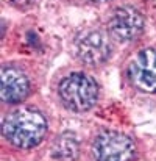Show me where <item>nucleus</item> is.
I'll use <instances>...</instances> for the list:
<instances>
[{
  "mask_svg": "<svg viewBox=\"0 0 156 161\" xmlns=\"http://www.w3.org/2000/svg\"><path fill=\"white\" fill-rule=\"evenodd\" d=\"M50 99L70 114H88L102 100V85L94 72L77 64L59 67L50 78Z\"/></svg>",
  "mask_w": 156,
  "mask_h": 161,
  "instance_id": "1",
  "label": "nucleus"
},
{
  "mask_svg": "<svg viewBox=\"0 0 156 161\" xmlns=\"http://www.w3.org/2000/svg\"><path fill=\"white\" fill-rule=\"evenodd\" d=\"M50 111L41 102L13 107L2 119V139L16 150H33L50 135Z\"/></svg>",
  "mask_w": 156,
  "mask_h": 161,
  "instance_id": "2",
  "label": "nucleus"
},
{
  "mask_svg": "<svg viewBox=\"0 0 156 161\" xmlns=\"http://www.w3.org/2000/svg\"><path fill=\"white\" fill-rule=\"evenodd\" d=\"M117 44L102 24H84L67 38V53L72 63L91 72L103 69L114 58Z\"/></svg>",
  "mask_w": 156,
  "mask_h": 161,
  "instance_id": "3",
  "label": "nucleus"
},
{
  "mask_svg": "<svg viewBox=\"0 0 156 161\" xmlns=\"http://www.w3.org/2000/svg\"><path fill=\"white\" fill-rule=\"evenodd\" d=\"M120 78L130 96L156 100L155 41H141L128 49L120 63Z\"/></svg>",
  "mask_w": 156,
  "mask_h": 161,
  "instance_id": "4",
  "label": "nucleus"
},
{
  "mask_svg": "<svg viewBox=\"0 0 156 161\" xmlns=\"http://www.w3.org/2000/svg\"><path fill=\"white\" fill-rule=\"evenodd\" d=\"M46 78L44 69L33 59H8L0 67V99L13 108L31 100Z\"/></svg>",
  "mask_w": 156,
  "mask_h": 161,
  "instance_id": "5",
  "label": "nucleus"
},
{
  "mask_svg": "<svg viewBox=\"0 0 156 161\" xmlns=\"http://www.w3.org/2000/svg\"><path fill=\"white\" fill-rule=\"evenodd\" d=\"M147 13L136 0H116L108 5L100 24L117 46H134L147 30Z\"/></svg>",
  "mask_w": 156,
  "mask_h": 161,
  "instance_id": "6",
  "label": "nucleus"
},
{
  "mask_svg": "<svg viewBox=\"0 0 156 161\" xmlns=\"http://www.w3.org/2000/svg\"><path fill=\"white\" fill-rule=\"evenodd\" d=\"M88 150L92 161H134L137 157V144L134 138L111 128L95 131Z\"/></svg>",
  "mask_w": 156,
  "mask_h": 161,
  "instance_id": "7",
  "label": "nucleus"
},
{
  "mask_svg": "<svg viewBox=\"0 0 156 161\" xmlns=\"http://www.w3.org/2000/svg\"><path fill=\"white\" fill-rule=\"evenodd\" d=\"M80 153V142L73 133H61L50 146V155L56 161H73Z\"/></svg>",
  "mask_w": 156,
  "mask_h": 161,
  "instance_id": "8",
  "label": "nucleus"
},
{
  "mask_svg": "<svg viewBox=\"0 0 156 161\" xmlns=\"http://www.w3.org/2000/svg\"><path fill=\"white\" fill-rule=\"evenodd\" d=\"M9 6L19 9V11H28L30 8H33L39 0H5Z\"/></svg>",
  "mask_w": 156,
  "mask_h": 161,
  "instance_id": "9",
  "label": "nucleus"
},
{
  "mask_svg": "<svg viewBox=\"0 0 156 161\" xmlns=\"http://www.w3.org/2000/svg\"><path fill=\"white\" fill-rule=\"evenodd\" d=\"M70 5H78V6H103L111 5L116 0H66Z\"/></svg>",
  "mask_w": 156,
  "mask_h": 161,
  "instance_id": "10",
  "label": "nucleus"
}]
</instances>
